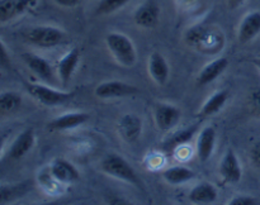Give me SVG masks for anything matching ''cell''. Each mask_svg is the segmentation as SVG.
Returning a JSON list of instances; mask_svg holds the SVG:
<instances>
[{"label":"cell","mask_w":260,"mask_h":205,"mask_svg":"<svg viewBox=\"0 0 260 205\" xmlns=\"http://www.w3.org/2000/svg\"><path fill=\"white\" fill-rule=\"evenodd\" d=\"M185 42L200 52L212 55L221 51L225 45V37L222 33L216 29L196 25L187 30Z\"/></svg>","instance_id":"obj_1"},{"label":"cell","mask_w":260,"mask_h":205,"mask_svg":"<svg viewBox=\"0 0 260 205\" xmlns=\"http://www.w3.org/2000/svg\"><path fill=\"white\" fill-rule=\"evenodd\" d=\"M106 45L114 60L123 67H132L137 61V52L128 35L119 32H111L106 35Z\"/></svg>","instance_id":"obj_2"},{"label":"cell","mask_w":260,"mask_h":205,"mask_svg":"<svg viewBox=\"0 0 260 205\" xmlns=\"http://www.w3.org/2000/svg\"><path fill=\"white\" fill-rule=\"evenodd\" d=\"M101 170L103 174L108 175V176L114 177L117 180L131 184L134 186L142 189V182L140 180L139 175L135 171L134 167L119 154L109 153L102 159L101 162Z\"/></svg>","instance_id":"obj_3"},{"label":"cell","mask_w":260,"mask_h":205,"mask_svg":"<svg viewBox=\"0 0 260 205\" xmlns=\"http://www.w3.org/2000/svg\"><path fill=\"white\" fill-rule=\"evenodd\" d=\"M24 39L38 48H53L68 42V34L53 25H36L24 33Z\"/></svg>","instance_id":"obj_4"},{"label":"cell","mask_w":260,"mask_h":205,"mask_svg":"<svg viewBox=\"0 0 260 205\" xmlns=\"http://www.w3.org/2000/svg\"><path fill=\"white\" fill-rule=\"evenodd\" d=\"M28 94L38 103L46 106H58L68 103L74 96V91L57 90L48 84H27Z\"/></svg>","instance_id":"obj_5"},{"label":"cell","mask_w":260,"mask_h":205,"mask_svg":"<svg viewBox=\"0 0 260 205\" xmlns=\"http://www.w3.org/2000/svg\"><path fill=\"white\" fill-rule=\"evenodd\" d=\"M22 60L23 62L25 63V66H27L38 78H41L43 83L48 84V85L51 86L57 84V78H56L53 67L46 58L42 57V56L33 52H24L22 55Z\"/></svg>","instance_id":"obj_6"},{"label":"cell","mask_w":260,"mask_h":205,"mask_svg":"<svg viewBox=\"0 0 260 205\" xmlns=\"http://www.w3.org/2000/svg\"><path fill=\"white\" fill-rule=\"evenodd\" d=\"M182 118V110L173 104L159 103L154 108L155 126L159 131H173Z\"/></svg>","instance_id":"obj_7"},{"label":"cell","mask_w":260,"mask_h":205,"mask_svg":"<svg viewBox=\"0 0 260 205\" xmlns=\"http://www.w3.org/2000/svg\"><path fill=\"white\" fill-rule=\"evenodd\" d=\"M139 93L136 86L119 80H109L101 83L94 90V95L99 99H117L131 96Z\"/></svg>","instance_id":"obj_8"},{"label":"cell","mask_w":260,"mask_h":205,"mask_svg":"<svg viewBox=\"0 0 260 205\" xmlns=\"http://www.w3.org/2000/svg\"><path fill=\"white\" fill-rule=\"evenodd\" d=\"M160 7L155 0H146L136 8L134 20L139 27L151 29L157 25L160 20Z\"/></svg>","instance_id":"obj_9"},{"label":"cell","mask_w":260,"mask_h":205,"mask_svg":"<svg viewBox=\"0 0 260 205\" xmlns=\"http://www.w3.org/2000/svg\"><path fill=\"white\" fill-rule=\"evenodd\" d=\"M220 176L226 184H238L243 177V170H241L240 161L233 149H228L223 154L222 159L218 166Z\"/></svg>","instance_id":"obj_10"},{"label":"cell","mask_w":260,"mask_h":205,"mask_svg":"<svg viewBox=\"0 0 260 205\" xmlns=\"http://www.w3.org/2000/svg\"><path fill=\"white\" fill-rule=\"evenodd\" d=\"M51 176L60 185L74 184L80 179L79 170L65 158H55L48 167Z\"/></svg>","instance_id":"obj_11"},{"label":"cell","mask_w":260,"mask_h":205,"mask_svg":"<svg viewBox=\"0 0 260 205\" xmlns=\"http://www.w3.org/2000/svg\"><path fill=\"white\" fill-rule=\"evenodd\" d=\"M117 131L119 137L127 143H134L141 137L142 120L139 115L127 113L119 118L117 123Z\"/></svg>","instance_id":"obj_12"},{"label":"cell","mask_w":260,"mask_h":205,"mask_svg":"<svg viewBox=\"0 0 260 205\" xmlns=\"http://www.w3.org/2000/svg\"><path fill=\"white\" fill-rule=\"evenodd\" d=\"M37 0H0V23L10 22L36 7Z\"/></svg>","instance_id":"obj_13"},{"label":"cell","mask_w":260,"mask_h":205,"mask_svg":"<svg viewBox=\"0 0 260 205\" xmlns=\"http://www.w3.org/2000/svg\"><path fill=\"white\" fill-rule=\"evenodd\" d=\"M216 138H217L216 129L211 126L205 127L198 133L197 141H196V154L202 163L207 162L212 156L215 151Z\"/></svg>","instance_id":"obj_14"},{"label":"cell","mask_w":260,"mask_h":205,"mask_svg":"<svg viewBox=\"0 0 260 205\" xmlns=\"http://www.w3.org/2000/svg\"><path fill=\"white\" fill-rule=\"evenodd\" d=\"M81 52L78 47H73L57 62V76L63 85H68L80 62Z\"/></svg>","instance_id":"obj_15"},{"label":"cell","mask_w":260,"mask_h":205,"mask_svg":"<svg viewBox=\"0 0 260 205\" xmlns=\"http://www.w3.org/2000/svg\"><path fill=\"white\" fill-rule=\"evenodd\" d=\"M88 120V113H84V111H73V113H66L53 118L47 124V128L50 132L69 131V129H75L78 127L83 126Z\"/></svg>","instance_id":"obj_16"},{"label":"cell","mask_w":260,"mask_h":205,"mask_svg":"<svg viewBox=\"0 0 260 205\" xmlns=\"http://www.w3.org/2000/svg\"><path fill=\"white\" fill-rule=\"evenodd\" d=\"M260 34V10L248 13L238 28V39L241 45L251 42Z\"/></svg>","instance_id":"obj_17"},{"label":"cell","mask_w":260,"mask_h":205,"mask_svg":"<svg viewBox=\"0 0 260 205\" xmlns=\"http://www.w3.org/2000/svg\"><path fill=\"white\" fill-rule=\"evenodd\" d=\"M147 71L155 84L162 86L170 77V67L167 58L160 52H152L147 61Z\"/></svg>","instance_id":"obj_18"},{"label":"cell","mask_w":260,"mask_h":205,"mask_svg":"<svg viewBox=\"0 0 260 205\" xmlns=\"http://www.w3.org/2000/svg\"><path fill=\"white\" fill-rule=\"evenodd\" d=\"M36 143V134L32 128H27L20 132L14 139L8 151V156L12 159L23 158L28 152L32 151Z\"/></svg>","instance_id":"obj_19"},{"label":"cell","mask_w":260,"mask_h":205,"mask_svg":"<svg viewBox=\"0 0 260 205\" xmlns=\"http://www.w3.org/2000/svg\"><path fill=\"white\" fill-rule=\"evenodd\" d=\"M229 66V60L225 57H218L203 66L197 76V84L200 86H206L212 84L216 78L220 77Z\"/></svg>","instance_id":"obj_20"},{"label":"cell","mask_w":260,"mask_h":205,"mask_svg":"<svg viewBox=\"0 0 260 205\" xmlns=\"http://www.w3.org/2000/svg\"><path fill=\"white\" fill-rule=\"evenodd\" d=\"M217 189L210 182H200L190 189L188 194V200L193 204H212L217 200Z\"/></svg>","instance_id":"obj_21"},{"label":"cell","mask_w":260,"mask_h":205,"mask_svg":"<svg viewBox=\"0 0 260 205\" xmlns=\"http://www.w3.org/2000/svg\"><path fill=\"white\" fill-rule=\"evenodd\" d=\"M229 99V91L228 90H218L215 94L210 96L206 100V103L201 106L198 110V118L205 119L208 116H212L217 114L221 109L225 106L226 101Z\"/></svg>","instance_id":"obj_22"},{"label":"cell","mask_w":260,"mask_h":205,"mask_svg":"<svg viewBox=\"0 0 260 205\" xmlns=\"http://www.w3.org/2000/svg\"><path fill=\"white\" fill-rule=\"evenodd\" d=\"M161 176L168 184L177 186V185H183L185 184V182L194 179L196 174L193 170L189 169V167L177 165V166H172L162 170Z\"/></svg>","instance_id":"obj_23"},{"label":"cell","mask_w":260,"mask_h":205,"mask_svg":"<svg viewBox=\"0 0 260 205\" xmlns=\"http://www.w3.org/2000/svg\"><path fill=\"white\" fill-rule=\"evenodd\" d=\"M28 187L29 186H28L27 182L20 185H2V187H0V202L5 204V202L17 199L18 196L27 192Z\"/></svg>","instance_id":"obj_24"},{"label":"cell","mask_w":260,"mask_h":205,"mask_svg":"<svg viewBox=\"0 0 260 205\" xmlns=\"http://www.w3.org/2000/svg\"><path fill=\"white\" fill-rule=\"evenodd\" d=\"M22 104V98L14 91H3L0 94V109L3 113H12Z\"/></svg>","instance_id":"obj_25"},{"label":"cell","mask_w":260,"mask_h":205,"mask_svg":"<svg viewBox=\"0 0 260 205\" xmlns=\"http://www.w3.org/2000/svg\"><path fill=\"white\" fill-rule=\"evenodd\" d=\"M194 131H196V127H190V128L184 129V131L178 132V133H175L174 136L167 142L165 147H167L169 151L180 148V147H184L185 144L192 139L193 134H194Z\"/></svg>","instance_id":"obj_26"},{"label":"cell","mask_w":260,"mask_h":205,"mask_svg":"<svg viewBox=\"0 0 260 205\" xmlns=\"http://www.w3.org/2000/svg\"><path fill=\"white\" fill-rule=\"evenodd\" d=\"M129 0H99L95 7V14L108 15L117 12L128 3Z\"/></svg>","instance_id":"obj_27"},{"label":"cell","mask_w":260,"mask_h":205,"mask_svg":"<svg viewBox=\"0 0 260 205\" xmlns=\"http://www.w3.org/2000/svg\"><path fill=\"white\" fill-rule=\"evenodd\" d=\"M256 202V197L250 195H236L229 201V205H255Z\"/></svg>","instance_id":"obj_28"},{"label":"cell","mask_w":260,"mask_h":205,"mask_svg":"<svg viewBox=\"0 0 260 205\" xmlns=\"http://www.w3.org/2000/svg\"><path fill=\"white\" fill-rule=\"evenodd\" d=\"M0 66L2 68H8L10 67V56L8 55L7 47H5V43H0Z\"/></svg>","instance_id":"obj_29"},{"label":"cell","mask_w":260,"mask_h":205,"mask_svg":"<svg viewBox=\"0 0 260 205\" xmlns=\"http://www.w3.org/2000/svg\"><path fill=\"white\" fill-rule=\"evenodd\" d=\"M250 158L253 163L260 169V141L256 142L250 151Z\"/></svg>","instance_id":"obj_30"},{"label":"cell","mask_w":260,"mask_h":205,"mask_svg":"<svg viewBox=\"0 0 260 205\" xmlns=\"http://www.w3.org/2000/svg\"><path fill=\"white\" fill-rule=\"evenodd\" d=\"M251 105H253V109L256 111V113L260 115V89H255V90L251 93Z\"/></svg>","instance_id":"obj_31"},{"label":"cell","mask_w":260,"mask_h":205,"mask_svg":"<svg viewBox=\"0 0 260 205\" xmlns=\"http://www.w3.org/2000/svg\"><path fill=\"white\" fill-rule=\"evenodd\" d=\"M53 2H55L57 5H60V7L73 8V7H76L81 0H53Z\"/></svg>","instance_id":"obj_32"},{"label":"cell","mask_w":260,"mask_h":205,"mask_svg":"<svg viewBox=\"0 0 260 205\" xmlns=\"http://www.w3.org/2000/svg\"><path fill=\"white\" fill-rule=\"evenodd\" d=\"M245 2L246 0H226L229 9H231V10L238 9V8L241 7V5H243Z\"/></svg>","instance_id":"obj_33"},{"label":"cell","mask_w":260,"mask_h":205,"mask_svg":"<svg viewBox=\"0 0 260 205\" xmlns=\"http://www.w3.org/2000/svg\"><path fill=\"white\" fill-rule=\"evenodd\" d=\"M253 63L256 66V68L260 71V57H256V58H253Z\"/></svg>","instance_id":"obj_34"}]
</instances>
